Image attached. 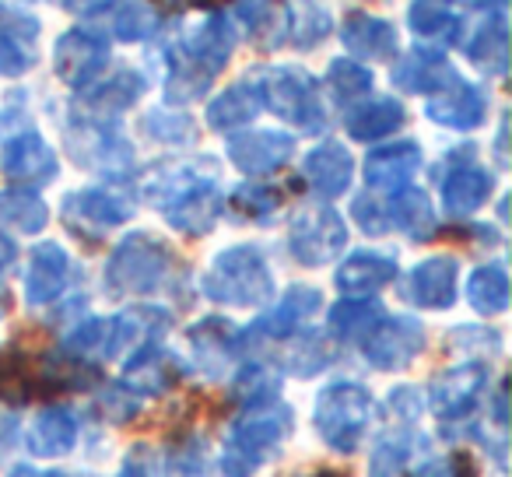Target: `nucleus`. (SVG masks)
I'll return each mask as SVG.
<instances>
[{
    "label": "nucleus",
    "mask_w": 512,
    "mask_h": 477,
    "mask_svg": "<svg viewBox=\"0 0 512 477\" xmlns=\"http://www.w3.org/2000/svg\"><path fill=\"white\" fill-rule=\"evenodd\" d=\"M200 288L207 299L221 302V306H260L271 299L274 278L264 253L256 246H232L214 257Z\"/></svg>",
    "instance_id": "1"
},
{
    "label": "nucleus",
    "mask_w": 512,
    "mask_h": 477,
    "mask_svg": "<svg viewBox=\"0 0 512 477\" xmlns=\"http://www.w3.org/2000/svg\"><path fill=\"white\" fill-rule=\"evenodd\" d=\"M376 414V400L362 383H330L320 390L313 407V425L320 432V439L337 453H355L358 442L365 439Z\"/></svg>",
    "instance_id": "2"
},
{
    "label": "nucleus",
    "mask_w": 512,
    "mask_h": 477,
    "mask_svg": "<svg viewBox=\"0 0 512 477\" xmlns=\"http://www.w3.org/2000/svg\"><path fill=\"white\" fill-rule=\"evenodd\" d=\"M292 432V407H278V404H260L249 414H242L235 421L232 435H228V449H225V467L228 477H249L256 470V463L271 460L281 449V442Z\"/></svg>",
    "instance_id": "3"
},
{
    "label": "nucleus",
    "mask_w": 512,
    "mask_h": 477,
    "mask_svg": "<svg viewBox=\"0 0 512 477\" xmlns=\"http://www.w3.org/2000/svg\"><path fill=\"white\" fill-rule=\"evenodd\" d=\"M172 253L148 232H130L106 264V285L113 295H148L169 278Z\"/></svg>",
    "instance_id": "4"
},
{
    "label": "nucleus",
    "mask_w": 512,
    "mask_h": 477,
    "mask_svg": "<svg viewBox=\"0 0 512 477\" xmlns=\"http://www.w3.org/2000/svg\"><path fill=\"white\" fill-rule=\"evenodd\" d=\"M256 95H260V106H267L274 116L288 120L292 127L316 134L323 130V106L320 95H316V81L309 78L299 67H264L256 74Z\"/></svg>",
    "instance_id": "5"
},
{
    "label": "nucleus",
    "mask_w": 512,
    "mask_h": 477,
    "mask_svg": "<svg viewBox=\"0 0 512 477\" xmlns=\"http://www.w3.org/2000/svg\"><path fill=\"white\" fill-rule=\"evenodd\" d=\"M344 243H348V225L330 207H306L295 214L292 228H288V250L306 267L330 264L334 257H341Z\"/></svg>",
    "instance_id": "6"
},
{
    "label": "nucleus",
    "mask_w": 512,
    "mask_h": 477,
    "mask_svg": "<svg viewBox=\"0 0 512 477\" xmlns=\"http://www.w3.org/2000/svg\"><path fill=\"white\" fill-rule=\"evenodd\" d=\"M365 362L379 372L407 369L425 351V327L414 316H379L362 341Z\"/></svg>",
    "instance_id": "7"
},
{
    "label": "nucleus",
    "mask_w": 512,
    "mask_h": 477,
    "mask_svg": "<svg viewBox=\"0 0 512 477\" xmlns=\"http://www.w3.org/2000/svg\"><path fill=\"white\" fill-rule=\"evenodd\" d=\"M64 218L78 232H109V228L123 225L134 218V200L120 190H106V186H88L64 200Z\"/></svg>",
    "instance_id": "8"
},
{
    "label": "nucleus",
    "mask_w": 512,
    "mask_h": 477,
    "mask_svg": "<svg viewBox=\"0 0 512 477\" xmlns=\"http://www.w3.org/2000/svg\"><path fill=\"white\" fill-rule=\"evenodd\" d=\"M484 386H488V365L481 362H463L446 369L428 390V404L439 418L456 421L467 418L477 407V400L484 397Z\"/></svg>",
    "instance_id": "9"
},
{
    "label": "nucleus",
    "mask_w": 512,
    "mask_h": 477,
    "mask_svg": "<svg viewBox=\"0 0 512 477\" xmlns=\"http://www.w3.org/2000/svg\"><path fill=\"white\" fill-rule=\"evenodd\" d=\"M53 60H57V74L64 85L85 88L88 81H95V74L106 67L109 39L95 29H71L57 39Z\"/></svg>",
    "instance_id": "10"
},
{
    "label": "nucleus",
    "mask_w": 512,
    "mask_h": 477,
    "mask_svg": "<svg viewBox=\"0 0 512 477\" xmlns=\"http://www.w3.org/2000/svg\"><path fill=\"white\" fill-rule=\"evenodd\" d=\"M295 141L278 130H249V134L228 137V158L246 176H267L292 158Z\"/></svg>",
    "instance_id": "11"
},
{
    "label": "nucleus",
    "mask_w": 512,
    "mask_h": 477,
    "mask_svg": "<svg viewBox=\"0 0 512 477\" xmlns=\"http://www.w3.org/2000/svg\"><path fill=\"white\" fill-rule=\"evenodd\" d=\"M67 148H71L74 162L78 165H92L102 172H120L134 162V151L123 141L116 130H109L106 123H81L67 134Z\"/></svg>",
    "instance_id": "12"
},
{
    "label": "nucleus",
    "mask_w": 512,
    "mask_h": 477,
    "mask_svg": "<svg viewBox=\"0 0 512 477\" xmlns=\"http://www.w3.org/2000/svg\"><path fill=\"white\" fill-rule=\"evenodd\" d=\"M0 165H4V176L8 179L32 183V186L50 183V179L57 176V155H53V148L36 130H22V134L11 137V141L4 144Z\"/></svg>",
    "instance_id": "13"
},
{
    "label": "nucleus",
    "mask_w": 512,
    "mask_h": 477,
    "mask_svg": "<svg viewBox=\"0 0 512 477\" xmlns=\"http://www.w3.org/2000/svg\"><path fill=\"white\" fill-rule=\"evenodd\" d=\"M456 267L453 257H428L407 274L404 295L421 309H449L456 302Z\"/></svg>",
    "instance_id": "14"
},
{
    "label": "nucleus",
    "mask_w": 512,
    "mask_h": 477,
    "mask_svg": "<svg viewBox=\"0 0 512 477\" xmlns=\"http://www.w3.org/2000/svg\"><path fill=\"white\" fill-rule=\"evenodd\" d=\"M484 109H488V102H484L481 88L456 78L453 85H446L428 99L425 116L449 130H474L484 123Z\"/></svg>",
    "instance_id": "15"
},
{
    "label": "nucleus",
    "mask_w": 512,
    "mask_h": 477,
    "mask_svg": "<svg viewBox=\"0 0 512 477\" xmlns=\"http://www.w3.org/2000/svg\"><path fill=\"white\" fill-rule=\"evenodd\" d=\"M316 309H320V292L309 285H295V288H288V295L278 302V309L267 313L264 320H256L253 327H246V334H242L239 341L253 344V341H274V337H292L295 327H299L302 320H309Z\"/></svg>",
    "instance_id": "16"
},
{
    "label": "nucleus",
    "mask_w": 512,
    "mask_h": 477,
    "mask_svg": "<svg viewBox=\"0 0 512 477\" xmlns=\"http://www.w3.org/2000/svg\"><path fill=\"white\" fill-rule=\"evenodd\" d=\"M144 92V78L137 71H120L113 78H106L102 85H92L78 99V113L88 123H106L113 116H120L123 109H130Z\"/></svg>",
    "instance_id": "17"
},
{
    "label": "nucleus",
    "mask_w": 512,
    "mask_h": 477,
    "mask_svg": "<svg viewBox=\"0 0 512 477\" xmlns=\"http://www.w3.org/2000/svg\"><path fill=\"white\" fill-rule=\"evenodd\" d=\"M71 281V257L64 253V246L43 243L32 250L29 278H25V295L32 306H50Z\"/></svg>",
    "instance_id": "18"
},
{
    "label": "nucleus",
    "mask_w": 512,
    "mask_h": 477,
    "mask_svg": "<svg viewBox=\"0 0 512 477\" xmlns=\"http://www.w3.org/2000/svg\"><path fill=\"white\" fill-rule=\"evenodd\" d=\"M214 179H218V172H214L211 158H204V162H172L151 172L148 183H144V197L165 211L172 200H179L183 193L197 190L204 183H214Z\"/></svg>",
    "instance_id": "19"
},
{
    "label": "nucleus",
    "mask_w": 512,
    "mask_h": 477,
    "mask_svg": "<svg viewBox=\"0 0 512 477\" xmlns=\"http://www.w3.org/2000/svg\"><path fill=\"white\" fill-rule=\"evenodd\" d=\"M176 379H179L176 358H172L165 348H158V344H141L137 355L127 362V369H123V390L158 397V393L169 390Z\"/></svg>",
    "instance_id": "20"
},
{
    "label": "nucleus",
    "mask_w": 512,
    "mask_h": 477,
    "mask_svg": "<svg viewBox=\"0 0 512 477\" xmlns=\"http://www.w3.org/2000/svg\"><path fill=\"white\" fill-rule=\"evenodd\" d=\"M302 172H306L309 186H313L320 197H341V193L351 186L355 162H351V155H348L344 144L327 141V144H320V148L309 151Z\"/></svg>",
    "instance_id": "21"
},
{
    "label": "nucleus",
    "mask_w": 512,
    "mask_h": 477,
    "mask_svg": "<svg viewBox=\"0 0 512 477\" xmlns=\"http://www.w3.org/2000/svg\"><path fill=\"white\" fill-rule=\"evenodd\" d=\"M341 39L348 46V53H355L358 60H390L397 53V32L383 18H372L365 11H351L344 18Z\"/></svg>",
    "instance_id": "22"
},
{
    "label": "nucleus",
    "mask_w": 512,
    "mask_h": 477,
    "mask_svg": "<svg viewBox=\"0 0 512 477\" xmlns=\"http://www.w3.org/2000/svg\"><path fill=\"white\" fill-rule=\"evenodd\" d=\"M421 169V148L414 141H397L376 148L365 158V179L376 190H400Z\"/></svg>",
    "instance_id": "23"
},
{
    "label": "nucleus",
    "mask_w": 512,
    "mask_h": 477,
    "mask_svg": "<svg viewBox=\"0 0 512 477\" xmlns=\"http://www.w3.org/2000/svg\"><path fill=\"white\" fill-rule=\"evenodd\" d=\"M235 50V36H232V25L225 22L221 15H214L211 22H204L197 32H193L186 43H179V53L193 60L197 67H204L211 78H218V71L228 64Z\"/></svg>",
    "instance_id": "24"
},
{
    "label": "nucleus",
    "mask_w": 512,
    "mask_h": 477,
    "mask_svg": "<svg viewBox=\"0 0 512 477\" xmlns=\"http://www.w3.org/2000/svg\"><path fill=\"white\" fill-rule=\"evenodd\" d=\"M78 442V421L67 407H46V411L36 414L29 428V449L32 456H43V460H53V456H64L74 449Z\"/></svg>",
    "instance_id": "25"
},
{
    "label": "nucleus",
    "mask_w": 512,
    "mask_h": 477,
    "mask_svg": "<svg viewBox=\"0 0 512 477\" xmlns=\"http://www.w3.org/2000/svg\"><path fill=\"white\" fill-rule=\"evenodd\" d=\"M218 214H221V193L214 190V183L197 186V190L183 193V197L165 207L169 225L186 235H207L214 228V221H218Z\"/></svg>",
    "instance_id": "26"
},
{
    "label": "nucleus",
    "mask_w": 512,
    "mask_h": 477,
    "mask_svg": "<svg viewBox=\"0 0 512 477\" xmlns=\"http://www.w3.org/2000/svg\"><path fill=\"white\" fill-rule=\"evenodd\" d=\"M397 278V264L383 253H355L337 271V288L348 295H372Z\"/></svg>",
    "instance_id": "27"
},
{
    "label": "nucleus",
    "mask_w": 512,
    "mask_h": 477,
    "mask_svg": "<svg viewBox=\"0 0 512 477\" xmlns=\"http://www.w3.org/2000/svg\"><path fill=\"white\" fill-rule=\"evenodd\" d=\"M488 197H491V172L477 169V165H460V169L449 172L446 183H442V204H446V211L456 214V218L474 214Z\"/></svg>",
    "instance_id": "28"
},
{
    "label": "nucleus",
    "mask_w": 512,
    "mask_h": 477,
    "mask_svg": "<svg viewBox=\"0 0 512 477\" xmlns=\"http://www.w3.org/2000/svg\"><path fill=\"white\" fill-rule=\"evenodd\" d=\"M393 81L404 92H442L446 85L456 81V71L439 57V53H411L393 67Z\"/></svg>",
    "instance_id": "29"
},
{
    "label": "nucleus",
    "mask_w": 512,
    "mask_h": 477,
    "mask_svg": "<svg viewBox=\"0 0 512 477\" xmlns=\"http://www.w3.org/2000/svg\"><path fill=\"white\" fill-rule=\"evenodd\" d=\"M50 211L46 200L32 190H0V228H15V232L36 235L46 228Z\"/></svg>",
    "instance_id": "30"
},
{
    "label": "nucleus",
    "mask_w": 512,
    "mask_h": 477,
    "mask_svg": "<svg viewBox=\"0 0 512 477\" xmlns=\"http://www.w3.org/2000/svg\"><path fill=\"white\" fill-rule=\"evenodd\" d=\"M390 218H393V225L404 235H411V239H428V235L435 232L432 200H428V193L418 190V186H404V190L390 200Z\"/></svg>",
    "instance_id": "31"
},
{
    "label": "nucleus",
    "mask_w": 512,
    "mask_h": 477,
    "mask_svg": "<svg viewBox=\"0 0 512 477\" xmlns=\"http://www.w3.org/2000/svg\"><path fill=\"white\" fill-rule=\"evenodd\" d=\"M260 109L264 106H260L256 88H249V81H242V85H232L228 92H221L218 99L207 106V123H211L214 130H235L253 120Z\"/></svg>",
    "instance_id": "32"
},
{
    "label": "nucleus",
    "mask_w": 512,
    "mask_h": 477,
    "mask_svg": "<svg viewBox=\"0 0 512 477\" xmlns=\"http://www.w3.org/2000/svg\"><path fill=\"white\" fill-rule=\"evenodd\" d=\"M467 299L477 313L484 316H498L509 309V274L502 264H484L470 274L467 281Z\"/></svg>",
    "instance_id": "33"
},
{
    "label": "nucleus",
    "mask_w": 512,
    "mask_h": 477,
    "mask_svg": "<svg viewBox=\"0 0 512 477\" xmlns=\"http://www.w3.org/2000/svg\"><path fill=\"white\" fill-rule=\"evenodd\" d=\"M505 50H509V29H505V18L491 15L484 18V25L474 32L467 46V57L474 60V67H481L484 74H502L505 71Z\"/></svg>",
    "instance_id": "34"
},
{
    "label": "nucleus",
    "mask_w": 512,
    "mask_h": 477,
    "mask_svg": "<svg viewBox=\"0 0 512 477\" xmlns=\"http://www.w3.org/2000/svg\"><path fill=\"white\" fill-rule=\"evenodd\" d=\"M407 25L418 32L421 39H439V43H453L460 18L453 11V0H414L407 11Z\"/></svg>",
    "instance_id": "35"
},
{
    "label": "nucleus",
    "mask_w": 512,
    "mask_h": 477,
    "mask_svg": "<svg viewBox=\"0 0 512 477\" xmlns=\"http://www.w3.org/2000/svg\"><path fill=\"white\" fill-rule=\"evenodd\" d=\"M400 123H404V106L393 99H376L348 116V134L355 141H379V137L393 134Z\"/></svg>",
    "instance_id": "36"
},
{
    "label": "nucleus",
    "mask_w": 512,
    "mask_h": 477,
    "mask_svg": "<svg viewBox=\"0 0 512 477\" xmlns=\"http://www.w3.org/2000/svg\"><path fill=\"white\" fill-rule=\"evenodd\" d=\"M334 362V344L323 334H299L288 344L285 365L295 372V376H313V372H323Z\"/></svg>",
    "instance_id": "37"
},
{
    "label": "nucleus",
    "mask_w": 512,
    "mask_h": 477,
    "mask_svg": "<svg viewBox=\"0 0 512 477\" xmlns=\"http://www.w3.org/2000/svg\"><path fill=\"white\" fill-rule=\"evenodd\" d=\"M383 316V306L369 299H348V302H337L330 309V330L337 337H358V334H369L372 323Z\"/></svg>",
    "instance_id": "38"
},
{
    "label": "nucleus",
    "mask_w": 512,
    "mask_h": 477,
    "mask_svg": "<svg viewBox=\"0 0 512 477\" xmlns=\"http://www.w3.org/2000/svg\"><path fill=\"white\" fill-rule=\"evenodd\" d=\"M327 32H330V15L323 8H316V4H309V0H302L299 8L288 11V39L295 46H302V50L320 46L327 39Z\"/></svg>",
    "instance_id": "39"
},
{
    "label": "nucleus",
    "mask_w": 512,
    "mask_h": 477,
    "mask_svg": "<svg viewBox=\"0 0 512 477\" xmlns=\"http://www.w3.org/2000/svg\"><path fill=\"white\" fill-rule=\"evenodd\" d=\"M327 88L337 95V102H355L372 92V74L355 60H334L327 71Z\"/></svg>",
    "instance_id": "40"
},
{
    "label": "nucleus",
    "mask_w": 512,
    "mask_h": 477,
    "mask_svg": "<svg viewBox=\"0 0 512 477\" xmlns=\"http://www.w3.org/2000/svg\"><path fill=\"white\" fill-rule=\"evenodd\" d=\"M232 323L225 320H204L197 327H190V344L200 358H225L232 351Z\"/></svg>",
    "instance_id": "41"
},
{
    "label": "nucleus",
    "mask_w": 512,
    "mask_h": 477,
    "mask_svg": "<svg viewBox=\"0 0 512 477\" xmlns=\"http://www.w3.org/2000/svg\"><path fill=\"white\" fill-rule=\"evenodd\" d=\"M144 130H148L151 137H158V141H165V144H186V141H193V137H197V127H193L190 116L162 113V109L144 120Z\"/></svg>",
    "instance_id": "42"
},
{
    "label": "nucleus",
    "mask_w": 512,
    "mask_h": 477,
    "mask_svg": "<svg viewBox=\"0 0 512 477\" xmlns=\"http://www.w3.org/2000/svg\"><path fill=\"white\" fill-rule=\"evenodd\" d=\"M235 393H239L242 400H249L253 407L271 404V397L278 393V376H274L267 365H253V369H246L235 379Z\"/></svg>",
    "instance_id": "43"
},
{
    "label": "nucleus",
    "mask_w": 512,
    "mask_h": 477,
    "mask_svg": "<svg viewBox=\"0 0 512 477\" xmlns=\"http://www.w3.org/2000/svg\"><path fill=\"white\" fill-rule=\"evenodd\" d=\"M278 204H281V197L271 186H239V190L232 193V207L242 218H267V214L278 211Z\"/></svg>",
    "instance_id": "44"
},
{
    "label": "nucleus",
    "mask_w": 512,
    "mask_h": 477,
    "mask_svg": "<svg viewBox=\"0 0 512 477\" xmlns=\"http://www.w3.org/2000/svg\"><path fill=\"white\" fill-rule=\"evenodd\" d=\"M407 449L411 442L397 439V435H383L372 449V460H369V477H397L400 463L407 460Z\"/></svg>",
    "instance_id": "45"
},
{
    "label": "nucleus",
    "mask_w": 512,
    "mask_h": 477,
    "mask_svg": "<svg viewBox=\"0 0 512 477\" xmlns=\"http://www.w3.org/2000/svg\"><path fill=\"white\" fill-rule=\"evenodd\" d=\"M151 32H155V15H151L148 4H123L120 15H116V36L123 43H137Z\"/></svg>",
    "instance_id": "46"
},
{
    "label": "nucleus",
    "mask_w": 512,
    "mask_h": 477,
    "mask_svg": "<svg viewBox=\"0 0 512 477\" xmlns=\"http://www.w3.org/2000/svg\"><path fill=\"white\" fill-rule=\"evenodd\" d=\"M32 67V53L11 32H0V78H18Z\"/></svg>",
    "instance_id": "47"
},
{
    "label": "nucleus",
    "mask_w": 512,
    "mask_h": 477,
    "mask_svg": "<svg viewBox=\"0 0 512 477\" xmlns=\"http://www.w3.org/2000/svg\"><path fill=\"white\" fill-rule=\"evenodd\" d=\"M200 470H204V453L193 442L179 446L165 463V477H200Z\"/></svg>",
    "instance_id": "48"
},
{
    "label": "nucleus",
    "mask_w": 512,
    "mask_h": 477,
    "mask_svg": "<svg viewBox=\"0 0 512 477\" xmlns=\"http://www.w3.org/2000/svg\"><path fill=\"white\" fill-rule=\"evenodd\" d=\"M390 407L397 411V418L404 414L407 421H414L421 414V407H425V397H421L414 386H400V390L390 393Z\"/></svg>",
    "instance_id": "49"
},
{
    "label": "nucleus",
    "mask_w": 512,
    "mask_h": 477,
    "mask_svg": "<svg viewBox=\"0 0 512 477\" xmlns=\"http://www.w3.org/2000/svg\"><path fill=\"white\" fill-rule=\"evenodd\" d=\"M358 218V225H362V232L369 235H383L386 232V221H383V211H379L376 204H372L369 197H358L355 200V211H351Z\"/></svg>",
    "instance_id": "50"
},
{
    "label": "nucleus",
    "mask_w": 512,
    "mask_h": 477,
    "mask_svg": "<svg viewBox=\"0 0 512 477\" xmlns=\"http://www.w3.org/2000/svg\"><path fill=\"white\" fill-rule=\"evenodd\" d=\"M414 477H456V470H453V463H449V460H428V463H421V467L414 470Z\"/></svg>",
    "instance_id": "51"
},
{
    "label": "nucleus",
    "mask_w": 512,
    "mask_h": 477,
    "mask_svg": "<svg viewBox=\"0 0 512 477\" xmlns=\"http://www.w3.org/2000/svg\"><path fill=\"white\" fill-rule=\"evenodd\" d=\"M15 257H18L15 243H11L8 235H0V271H8V267L15 264Z\"/></svg>",
    "instance_id": "52"
},
{
    "label": "nucleus",
    "mask_w": 512,
    "mask_h": 477,
    "mask_svg": "<svg viewBox=\"0 0 512 477\" xmlns=\"http://www.w3.org/2000/svg\"><path fill=\"white\" fill-rule=\"evenodd\" d=\"M11 477H67L64 470H36V467H15Z\"/></svg>",
    "instance_id": "53"
},
{
    "label": "nucleus",
    "mask_w": 512,
    "mask_h": 477,
    "mask_svg": "<svg viewBox=\"0 0 512 477\" xmlns=\"http://www.w3.org/2000/svg\"><path fill=\"white\" fill-rule=\"evenodd\" d=\"M71 11H99L106 8V4H113V0H64Z\"/></svg>",
    "instance_id": "54"
},
{
    "label": "nucleus",
    "mask_w": 512,
    "mask_h": 477,
    "mask_svg": "<svg viewBox=\"0 0 512 477\" xmlns=\"http://www.w3.org/2000/svg\"><path fill=\"white\" fill-rule=\"evenodd\" d=\"M120 477H148V470L141 467V460H137V456H127V463H123Z\"/></svg>",
    "instance_id": "55"
},
{
    "label": "nucleus",
    "mask_w": 512,
    "mask_h": 477,
    "mask_svg": "<svg viewBox=\"0 0 512 477\" xmlns=\"http://www.w3.org/2000/svg\"><path fill=\"white\" fill-rule=\"evenodd\" d=\"M474 8H495V4H502V0H470Z\"/></svg>",
    "instance_id": "56"
},
{
    "label": "nucleus",
    "mask_w": 512,
    "mask_h": 477,
    "mask_svg": "<svg viewBox=\"0 0 512 477\" xmlns=\"http://www.w3.org/2000/svg\"><path fill=\"white\" fill-rule=\"evenodd\" d=\"M316 477H337V474H330V470H323V474H316Z\"/></svg>",
    "instance_id": "57"
}]
</instances>
